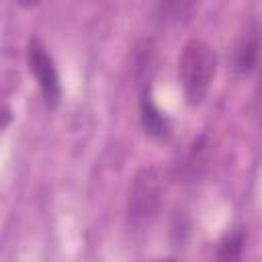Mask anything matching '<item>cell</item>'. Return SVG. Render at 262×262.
<instances>
[{
    "label": "cell",
    "instance_id": "obj_6",
    "mask_svg": "<svg viewBox=\"0 0 262 262\" xmlns=\"http://www.w3.org/2000/svg\"><path fill=\"white\" fill-rule=\"evenodd\" d=\"M248 233L244 227L227 229L215 246V262H244Z\"/></svg>",
    "mask_w": 262,
    "mask_h": 262
},
{
    "label": "cell",
    "instance_id": "obj_2",
    "mask_svg": "<svg viewBox=\"0 0 262 262\" xmlns=\"http://www.w3.org/2000/svg\"><path fill=\"white\" fill-rule=\"evenodd\" d=\"M164 201V170L160 166L141 168L129 186L127 194V221L133 227L149 225Z\"/></svg>",
    "mask_w": 262,
    "mask_h": 262
},
{
    "label": "cell",
    "instance_id": "obj_5",
    "mask_svg": "<svg viewBox=\"0 0 262 262\" xmlns=\"http://www.w3.org/2000/svg\"><path fill=\"white\" fill-rule=\"evenodd\" d=\"M260 51V27L256 18H250L231 49V70L239 76H250L256 72Z\"/></svg>",
    "mask_w": 262,
    "mask_h": 262
},
{
    "label": "cell",
    "instance_id": "obj_8",
    "mask_svg": "<svg viewBox=\"0 0 262 262\" xmlns=\"http://www.w3.org/2000/svg\"><path fill=\"white\" fill-rule=\"evenodd\" d=\"M10 121H12V113H10V108L0 106V131H2Z\"/></svg>",
    "mask_w": 262,
    "mask_h": 262
},
{
    "label": "cell",
    "instance_id": "obj_3",
    "mask_svg": "<svg viewBox=\"0 0 262 262\" xmlns=\"http://www.w3.org/2000/svg\"><path fill=\"white\" fill-rule=\"evenodd\" d=\"M27 63H29V72L33 74L43 102L47 108H57L61 102V82H59V74L55 68V61L51 57V53L47 51L45 43L33 35L27 41Z\"/></svg>",
    "mask_w": 262,
    "mask_h": 262
},
{
    "label": "cell",
    "instance_id": "obj_7",
    "mask_svg": "<svg viewBox=\"0 0 262 262\" xmlns=\"http://www.w3.org/2000/svg\"><path fill=\"white\" fill-rule=\"evenodd\" d=\"M156 10L160 20L164 23H182L190 18V14L196 10V4L194 2H160Z\"/></svg>",
    "mask_w": 262,
    "mask_h": 262
},
{
    "label": "cell",
    "instance_id": "obj_9",
    "mask_svg": "<svg viewBox=\"0 0 262 262\" xmlns=\"http://www.w3.org/2000/svg\"><path fill=\"white\" fill-rule=\"evenodd\" d=\"M147 262H174V258H154V260H147Z\"/></svg>",
    "mask_w": 262,
    "mask_h": 262
},
{
    "label": "cell",
    "instance_id": "obj_1",
    "mask_svg": "<svg viewBox=\"0 0 262 262\" xmlns=\"http://www.w3.org/2000/svg\"><path fill=\"white\" fill-rule=\"evenodd\" d=\"M217 72V55L203 39H188L178 57V80L182 94L190 106H199L213 84Z\"/></svg>",
    "mask_w": 262,
    "mask_h": 262
},
{
    "label": "cell",
    "instance_id": "obj_4",
    "mask_svg": "<svg viewBox=\"0 0 262 262\" xmlns=\"http://www.w3.org/2000/svg\"><path fill=\"white\" fill-rule=\"evenodd\" d=\"M139 123L147 137L164 141L172 135V123L166 113L158 106L151 92V82L139 84Z\"/></svg>",
    "mask_w": 262,
    "mask_h": 262
}]
</instances>
